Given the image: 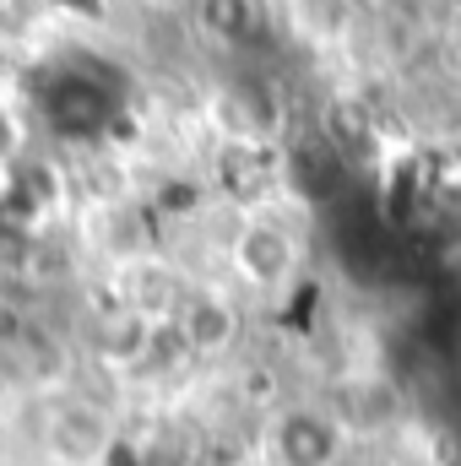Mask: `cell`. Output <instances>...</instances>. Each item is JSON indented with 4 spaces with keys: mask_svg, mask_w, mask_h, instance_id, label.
Wrapping results in <instances>:
<instances>
[{
    "mask_svg": "<svg viewBox=\"0 0 461 466\" xmlns=\"http://www.w3.org/2000/svg\"><path fill=\"white\" fill-rule=\"evenodd\" d=\"M147 11H158V16H185V11H196V0H141Z\"/></svg>",
    "mask_w": 461,
    "mask_h": 466,
    "instance_id": "9",
    "label": "cell"
},
{
    "mask_svg": "<svg viewBox=\"0 0 461 466\" xmlns=\"http://www.w3.org/2000/svg\"><path fill=\"white\" fill-rule=\"evenodd\" d=\"M169 320H174L179 342L190 352H223L239 337V315H233V304L223 293H185Z\"/></svg>",
    "mask_w": 461,
    "mask_h": 466,
    "instance_id": "6",
    "label": "cell"
},
{
    "mask_svg": "<svg viewBox=\"0 0 461 466\" xmlns=\"http://www.w3.org/2000/svg\"><path fill=\"white\" fill-rule=\"evenodd\" d=\"M22 141H27V125L16 115V104L0 93V168H11L22 157Z\"/></svg>",
    "mask_w": 461,
    "mask_h": 466,
    "instance_id": "8",
    "label": "cell"
},
{
    "mask_svg": "<svg viewBox=\"0 0 461 466\" xmlns=\"http://www.w3.org/2000/svg\"><path fill=\"white\" fill-rule=\"evenodd\" d=\"M190 16L218 49H255L266 33V0H196Z\"/></svg>",
    "mask_w": 461,
    "mask_h": 466,
    "instance_id": "7",
    "label": "cell"
},
{
    "mask_svg": "<svg viewBox=\"0 0 461 466\" xmlns=\"http://www.w3.org/2000/svg\"><path fill=\"white\" fill-rule=\"evenodd\" d=\"M207 115H212V125L229 136V147H250V152L277 147V136L288 130V104H282L277 82H271V76H255V71L223 76V82L212 87Z\"/></svg>",
    "mask_w": 461,
    "mask_h": 466,
    "instance_id": "2",
    "label": "cell"
},
{
    "mask_svg": "<svg viewBox=\"0 0 461 466\" xmlns=\"http://www.w3.org/2000/svg\"><path fill=\"white\" fill-rule=\"evenodd\" d=\"M229 260L233 271L250 282V288H261V293H282L293 277H299V238L288 223H277V218H244V228L233 233L229 244Z\"/></svg>",
    "mask_w": 461,
    "mask_h": 466,
    "instance_id": "4",
    "label": "cell"
},
{
    "mask_svg": "<svg viewBox=\"0 0 461 466\" xmlns=\"http://www.w3.org/2000/svg\"><path fill=\"white\" fill-rule=\"evenodd\" d=\"M358 5H374V11H391V5H402V0H358Z\"/></svg>",
    "mask_w": 461,
    "mask_h": 466,
    "instance_id": "10",
    "label": "cell"
},
{
    "mask_svg": "<svg viewBox=\"0 0 461 466\" xmlns=\"http://www.w3.org/2000/svg\"><path fill=\"white\" fill-rule=\"evenodd\" d=\"M33 115L66 147L104 141L125 119V82L98 55H60L33 82Z\"/></svg>",
    "mask_w": 461,
    "mask_h": 466,
    "instance_id": "1",
    "label": "cell"
},
{
    "mask_svg": "<svg viewBox=\"0 0 461 466\" xmlns=\"http://www.w3.org/2000/svg\"><path fill=\"white\" fill-rule=\"evenodd\" d=\"M277 179H282L304 207H332L347 190V157L326 141V136L293 141V147L282 152V163H277Z\"/></svg>",
    "mask_w": 461,
    "mask_h": 466,
    "instance_id": "5",
    "label": "cell"
},
{
    "mask_svg": "<svg viewBox=\"0 0 461 466\" xmlns=\"http://www.w3.org/2000/svg\"><path fill=\"white\" fill-rule=\"evenodd\" d=\"M277 466H343L347 456V418L321 401H293L271 418L266 434Z\"/></svg>",
    "mask_w": 461,
    "mask_h": 466,
    "instance_id": "3",
    "label": "cell"
}]
</instances>
